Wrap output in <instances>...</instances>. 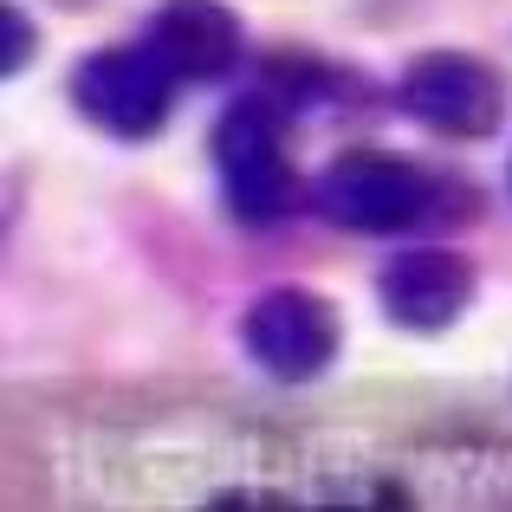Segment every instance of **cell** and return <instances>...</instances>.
<instances>
[{
  "mask_svg": "<svg viewBox=\"0 0 512 512\" xmlns=\"http://www.w3.org/2000/svg\"><path fill=\"white\" fill-rule=\"evenodd\" d=\"M214 169H221L227 208L253 227H273L292 208V163H286V124L266 98H240L214 130Z\"/></svg>",
  "mask_w": 512,
  "mask_h": 512,
  "instance_id": "cell-2",
  "label": "cell"
},
{
  "mask_svg": "<svg viewBox=\"0 0 512 512\" xmlns=\"http://www.w3.org/2000/svg\"><path fill=\"white\" fill-rule=\"evenodd\" d=\"M318 208L350 234H402V227L428 221L435 182L396 150H344L318 175Z\"/></svg>",
  "mask_w": 512,
  "mask_h": 512,
  "instance_id": "cell-1",
  "label": "cell"
},
{
  "mask_svg": "<svg viewBox=\"0 0 512 512\" xmlns=\"http://www.w3.org/2000/svg\"><path fill=\"white\" fill-rule=\"evenodd\" d=\"M247 357L279 383H312L318 370H331L338 357V305L318 299L312 286H273L253 299L247 325Z\"/></svg>",
  "mask_w": 512,
  "mask_h": 512,
  "instance_id": "cell-4",
  "label": "cell"
},
{
  "mask_svg": "<svg viewBox=\"0 0 512 512\" xmlns=\"http://www.w3.org/2000/svg\"><path fill=\"white\" fill-rule=\"evenodd\" d=\"M376 292H383V312L396 318V325L448 331L454 318L467 312V299H474V266L448 247H415V253H402V260L383 266Z\"/></svg>",
  "mask_w": 512,
  "mask_h": 512,
  "instance_id": "cell-6",
  "label": "cell"
},
{
  "mask_svg": "<svg viewBox=\"0 0 512 512\" xmlns=\"http://www.w3.org/2000/svg\"><path fill=\"white\" fill-rule=\"evenodd\" d=\"M0 33H7V52H0V65H7V72H20L26 52H33V33H26V13L13 7V0L0 7Z\"/></svg>",
  "mask_w": 512,
  "mask_h": 512,
  "instance_id": "cell-8",
  "label": "cell"
},
{
  "mask_svg": "<svg viewBox=\"0 0 512 512\" xmlns=\"http://www.w3.org/2000/svg\"><path fill=\"white\" fill-rule=\"evenodd\" d=\"M182 78L156 59V46H111V52H91L72 78V98L78 111L91 117L98 130L111 137H156L169 124V104Z\"/></svg>",
  "mask_w": 512,
  "mask_h": 512,
  "instance_id": "cell-3",
  "label": "cell"
},
{
  "mask_svg": "<svg viewBox=\"0 0 512 512\" xmlns=\"http://www.w3.org/2000/svg\"><path fill=\"white\" fill-rule=\"evenodd\" d=\"M402 111L435 137H487L506 117V78L474 52H428L402 72Z\"/></svg>",
  "mask_w": 512,
  "mask_h": 512,
  "instance_id": "cell-5",
  "label": "cell"
},
{
  "mask_svg": "<svg viewBox=\"0 0 512 512\" xmlns=\"http://www.w3.org/2000/svg\"><path fill=\"white\" fill-rule=\"evenodd\" d=\"M150 46L182 85H208V78L234 72L240 20L221 0H163V13H156V26H150Z\"/></svg>",
  "mask_w": 512,
  "mask_h": 512,
  "instance_id": "cell-7",
  "label": "cell"
}]
</instances>
